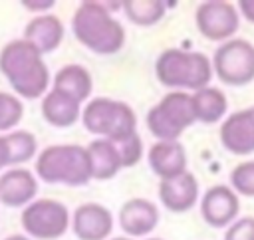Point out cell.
Instances as JSON below:
<instances>
[{
    "mask_svg": "<svg viewBox=\"0 0 254 240\" xmlns=\"http://www.w3.org/2000/svg\"><path fill=\"white\" fill-rule=\"evenodd\" d=\"M0 71L18 97L38 99L48 91V65L42 54L24 38L8 42L0 50Z\"/></svg>",
    "mask_w": 254,
    "mask_h": 240,
    "instance_id": "6da1fadb",
    "label": "cell"
},
{
    "mask_svg": "<svg viewBox=\"0 0 254 240\" xmlns=\"http://www.w3.org/2000/svg\"><path fill=\"white\" fill-rule=\"evenodd\" d=\"M71 30L81 46L101 56L117 54L125 44L123 26L99 2H81L73 12Z\"/></svg>",
    "mask_w": 254,
    "mask_h": 240,
    "instance_id": "7a4b0ae2",
    "label": "cell"
},
{
    "mask_svg": "<svg viewBox=\"0 0 254 240\" xmlns=\"http://www.w3.org/2000/svg\"><path fill=\"white\" fill-rule=\"evenodd\" d=\"M36 175L50 184L83 186L91 180L87 147L50 145L36 159Z\"/></svg>",
    "mask_w": 254,
    "mask_h": 240,
    "instance_id": "3957f363",
    "label": "cell"
},
{
    "mask_svg": "<svg viewBox=\"0 0 254 240\" xmlns=\"http://www.w3.org/2000/svg\"><path fill=\"white\" fill-rule=\"evenodd\" d=\"M157 79L175 89H204L212 77V63L200 52L165 50L155 61Z\"/></svg>",
    "mask_w": 254,
    "mask_h": 240,
    "instance_id": "277c9868",
    "label": "cell"
},
{
    "mask_svg": "<svg viewBox=\"0 0 254 240\" xmlns=\"http://www.w3.org/2000/svg\"><path fill=\"white\" fill-rule=\"evenodd\" d=\"M81 123L89 133L115 145L137 133V117L133 109L127 103L109 97H95L87 101L81 111Z\"/></svg>",
    "mask_w": 254,
    "mask_h": 240,
    "instance_id": "5b68a950",
    "label": "cell"
},
{
    "mask_svg": "<svg viewBox=\"0 0 254 240\" xmlns=\"http://www.w3.org/2000/svg\"><path fill=\"white\" fill-rule=\"evenodd\" d=\"M196 121L192 95L187 91H171L147 113V129L159 141H177L181 133Z\"/></svg>",
    "mask_w": 254,
    "mask_h": 240,
    "instance_id": "8992f818",
    "label": "cell"
},
{
    "mask_svg": "<svg viewBox=\"0 0 254 240\" xmlns=\"http://www.w3.org/2000/svg\"><path fill=\"white\" fill-rule=\"evenodd\" d=\"M20 222L28 236L38 240H56L65 234L69 226V212L60 200L38 198L24 206Z\"/></svg>",
    "mask_w": 254,
    "mask_h": 240,
    "instance_id": "52a82bcc",
    "label": "cell"
},
{
    "mask_svg": "<svg viewBox=\"0 0 254 240\" xmlns=\"http://www.w3.org/2000/svg\"><path fill=\"white\" fill-rule=\"evenodd\" d=\"M212 69L226 85H246L254 79V46L242 38L222 42L214 52Z\"/></svg>",
    "mask_w": 254,
    "mask_h": 240,
    "instance_id": "ba28073f",
    "label": "cell"
},
{
    "mask_svg": "<svg viewBox=\"0 0 254 240\" xmlns=\"http://www.w3.org/2000/svg\"><path fill=\"white\" fill-rule=\"evenodd\" d=\"M198 32L212 42H228L238 32L240 18L238 10L230 2L208 0L196 8L194 14Z\"/></svg>",
    "mask_w": 254,
    "mask_h": 240,
    "instance_id": "9c48e42d",
    "label": "cell"
},
{
    "mask_svg": "<svg viewBox=\"0 0 254 240\" xmlns=\"http://www.w3.org/2000/svg\"><path fill=\"white\" fill-rule=\"evenodd\" d=\"M240 210V200L238 194L224 184H214L210 186L202 200H200V212L206 224L212 228H224L234 222Z\"/></svg>",
    "mask_w": 254,
    "mask_h": 240,
    "instance_id": "30bf717a",
    "label": "cell"
},
{
    "mask_svg": "<svg viewBox=\"0 0 254 240\" xmlns=\"http://www.w3.org/2000/svg\"><path fill=\"white\" fill-rule=\"evenodd\" d=\"M220 143L232 155L254 153V107L236 111L222 121Z\"/></svg>",
    "mask_w": 254,
    "mask_h": 240,
    "instance_id": "8fae6325",
    "label": "cell"
},
{
    "mask_svg": "<svg viewBox=\"0 0 254 240\" xmlns=\"http://www.w3.org/2000/svg\"><path fill=\"white\" fill-rule=\"evenodd\" d=\"M71 228L79 240H105L113 230V216L103 204L85 202L75 208Z\"/></svg>",
    "mask_w": 254,
    "mask_h": 240,
    "instance_id": "7c38bea8",
    "label": "cell"
},
{
    "mask_svg": "<svg viewBox=\"0 0 254 240\" xmlns=\"http://www.w3.org/2000/svg\"><path fill=\"white\" fill-rule=\"evenodd\" d=\"M38 192V179L32 171L14 167L8 169L4 175H0V202L18 208L28 206Z\"/></svg>",
    "mask_w": 254,
    "mask_h": 240,
    "instance_id": "4fadbf2b",
    "label": "cell"
},
{
    "mask_svg": "<svg viewBox=\"0 0 254 240\" xmlns=\"http://www.w3.org/2000/svg\"><path fill=\"white\" fill-rule=\"evenodd\" d=\"M159 198L165 208L173 212H187L198 198V182L194 175L183 173L159 182Z\"/></svg>",
    "mask_w": 254,
    "mask_h": 240,
    "instance_id": "5bb4252c",
    "label": "cell"
},
{
    "mask_svg": "<svg viewBox=\"0 0 254 240\" xmlns=\"http://www.w3.org/2000/svg\"><path fill=\"white\" fill-rule=\"evenodd\" d=\"M149 165L155 175L165 179L187 173V151L179 141H157L149 149Z\"/></svg>",
    "mask_w": 254,
    "mask_h": 240,
    "instance_id": "9a60e30c",
    "label": "cell"
},
{
    "mask_svg": "<svg viewBox=\"0 0 254 240\" xmlns=\"http://www.w3.org/2000/svg\"><path fill=\"white\" fill-rule=\"evenodd\" d=\"M119 222L129 236H145L159 224V208L147 198H131L121 206Z\"/></svg>",
    "mask_w": 254,
    "mask_h": 240,
    "instance_id": "2e32d148",
    "label": "cell"
},
{
    "mask_svg": "<svg viewBox=\"0 0 254 240\" xmlns=\"http://www.w3.org/2000/svg\"><path fill=\"white\" fill-rule=\"evenodd\" d=\"M24 40L30 42L42 56L60 48L64 40V24L58 16L44 14L32 18L24 28Z\"/></svg>",
    "mask_w": 254,
    "mask_h": 240,
    "instance_id": "e0dca14e",
    "label": "cell"
},
{
    "mask_svg": "<svg viewBox=\"0 0 254 240\" xmlns=\"http://www.w3.org/2000/svg\"><path fill=\"white\" fill-rule=\"evenodd\" d=\"M42 115L54 127H71L81 117V103L52 87L42 99Z\"/></svg>",
    "mask_w": 254,
    "mask_h": 240,
    "instance_id": "ac0fdd59",
    "label": "cell"
},
{
    "mask_svg": "<svg viewBox=\"0 0 254 240\" xmlns=\"http://www.w3.org/2000/svg\"><path fill=\"white\" fill-rule=\"evenodd\" d=\"M89 165H91V179L95 180H107L119 173L123 167L121 155L115 143L107 139H95L87 145Z\"/></svg>",
    "mask_w": 254,
    "mask_h": 240,
    "instance_id": "d6986e66",
    "label": "cell"
},
{
    "mask_svg": "<svg viewBox=\"0 0 254 240\" xmlns=\"http://www.w3.org/2000/svg\"><path fill=\"white\" fill-rule=\"evenodd\" d=\"M54 89H60L67 95H71L73 99H77L79 103L85 101L89 95H91V87H93V81H91V75L89 71L83 67V65H77V63H67L64 65L56 77H54Z\"/></svg>",
    "mask_w": 254,
    "mask_h": 240,
    "instance_id": "ffe728a7",
    "label": "cell"
},
{
    "mask_svg": "<svg viewBox=\"0 0 254 240\" xmlns=\"http://www.w3.org/2000/svg\"><path fill=\"white\" fill-rule=\"evenodd\" d=\"M194 117L200 123H216L226 115L228 101L218 87H204L192 93Z\"/></svg>",
    "mask_w": 254,
    "mask_h": 240,
    "instance_id": "44dd1931",
    "label": "cell"
},
{
    "mask_svg": "<svg viewBox=\"0 0 254 240\" xmlns=\"http://www.w3.org/2000/svg\"><path fill=\"white\" fill-rule=\"evenodd\" d=\"M125 14L135 26H153L165 16V2L161 0H127Z\"/></svg>",
    "mask_w": 254,
    "mask_h": 240,
    "instance_id": "7402d4cb",
    "label": "cell"
},
{
    "mask_svg": "<svg viewBox=\"0 0 254 240\" xmlns=\"http://www.w3.org/2000/svg\"><path fill=\"white\" fill-rule=\"evenodd\" d=\"M6 143L10 149L12 165L28 163L38 151V141L30 131H10L6 133Z\"/></svg>",
    "mask_w": 254,
    "mask_h": 240,
    "instance_id": "603a6c76",
    "label": "cell"
},
{
    "mask_svg": "<svg viewBox=\"0 0 254 240\" xmlns=\"http://www.w3.org/2000/svg\"><path fill=\"white\" fill-rule=\"evenodd\" d=\"M24 115V103L18 95L0 91V133L12 131Z\"/></svg>",
    "mask_w": 254,
    "mask_h": 240,
    "instance_id": "cb8c5ba5",
    "label": "cell"
},
{
    "mask_svg": "<svg viewBox=\"0 0 254 240\" xmlns=\"http://www.w3.org/2000/svg\"><path fill=\"white\" fill-rule=\"evenodd\" d=\"M230 184L236 194L254 196V161L236 165L230 173Z\"/></svg>",
    "mask_w": 254,
    "mask_h": 240,
    "instance_id": "d4e9b609",
    "label": "cell"
},
{
    "mask_svg": "<svg viewBox=\"0 0 254 240\" xmlns=\"http://www.w3.org/2000/svg\"><path fill=\"white\" fill-rule=\"evenodd\" d=\"M117 149H119L123 167H133V165H137L139 159L143 157V143H141L139 133L131 135V137L125 139L123 143H117Z\"/></svg>",
    "mask_w": 254,
    "mask_h": 240,
    "instance_id": "484cf974",
    "label": "cell"
},
{
    "mask_svg": "<svg viewBox=\"0 0 254 240\" xmlns=\"http://www.w3.org/2000/svg\"><path fill=\"white\" fill-rule=\"evenodd\" d=\"M224 240H254V218L244 216L234 220L224 232Z\"/></svg>",
    "mask_w": 254,
    "mask_h": 240,
    "instance_id": "4316f807",
    "label": "cell"
},
{
    "mask_svg": "<svg viewBox=\"0 0 254 240\" xmlns=\"http://www.w3.org/2000/svg\"><path fill=\"white\" fill-rule=\"evenodd\" d=\"M8 165H12L10 163V149L6 143V135H0V171Z\"/></svg>",
    "mask_w": 254,
    "mask_h": 240,
    "instance_id": "83f0119b",
    "label": "cell"
},
{
    "mask_svg": "<svg viewBox=\"0 0 254 240\" xmlns=\"http://www.w3.org/2000/svg\"><path fill=\"white\" fill-rule=\"evenodd\" d=\"M238 10L242 12V16L254 24V0H240L238 2Z\"/></svg>",
    "mask_w": 254,
    "mask_h": 240,
    "instance_id": "f1b7e54d",
    "label": "cell"
},
{
    "mask_svg": "<svg viewBox=\"0 0 254 240\" xmlns=\"http://www.w3.org/2000/svg\"><path fill=\"white\" fill-rule=\"evenodd\" d=\"M54 4H56L54 0H42V2L24 0V2H22V6H24V8H28V10H34V12H40V10H48V8H52Z\"/></svg>",
    "mask_w": 254,
    "mask_h": 240,
    "instance_id": "f546056e",
    "label": "cell"
},
{
    "mask_svg": "<svg viewBox=\"0 0 254 240\" xmlns=\"http://www.w3.org/2000/svg\"><path fill=\"white\" fill-rule=\"evenodd\" d=\"M4 240H30V238L24 236V234H12V236H8V238H4Z\"/></svg>",
    "mask_w": 254,
    "mask_h": 240,
    "instance_id": "4dcf8cb0",
    "label": "cell"
},
{
    "mask_svg": "<svg viewBox=\"0 0 254 240\" xmlns=\"http://www.w3.org/2000/svg\"><path fill=\"white\" fill-rule=\"evenodd\" d=\"M113 240H129V238H113Z\"/></svg>",
    "mask_w": 254,
    "mask_h": 240,
    "instance_id": "1f68e13d",
    "label": "cell"
},
{
    "mask_svg": "<svg viewBox=\"0 0 254 240\" xmlns=\"http://www.w3.org/2000/svg\"><path fill=\"white\" fill-rule=\"evenodd\" d=\"M149 240H161V238H149Z\"/></svg>",
    "mask_w": 254,
    "mask_h": 240,
    "instance_id": "d6a6232c",
    "label": "cell"
}]
</instances>
